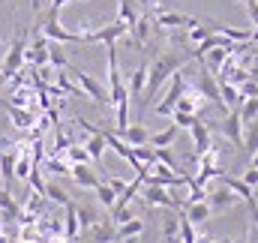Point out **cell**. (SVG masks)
<instances>
[{"mask_svg": "<svg viewBox=\"0 0 258 243\" xmlns=\"http://www.w3.org/2000/svg\"><path fill=\"white\" fill-rule=\"evenodd\" d=\"M177 228H180V213H165L162 216V237L177 240Z\"/></svg>", "mask_w": 258, "mask_h": 243, "instance_id": "obj_32", "label": "cell"}, {"mask_svg": "<svg viewBox=\"0 0 258 243\" xmlns=\"http://www.w3.org/2000/svg\"><path fill=\"white\" fill-rule=\"evenodd\" d=\"M84 150H87L90 162H96V165L102 162V153H105V135H102V129H96V132H90V135H87Z\"/></svg>", "mask_w": 258, "mask_h": 243, "instance_id": "obj_20", "label": "cell"}, {"mask_svg": "<svg viewBox=\"0 0 258 243\" xmlns=\"http://www.w3.org/2000/svg\"><path fill=\"white\" fill-rule=\"evenodd\" d=\"M126 33H129V27L123 21H111V24L96 27V30H78L81 42H102V45H117Z\"/></svg>", "mask_w": 258, "mask_h": 243, "instance_id": "obj_3", "label": "cell"}, {"mask_svg": "<svg viewBox=\"0 0 258 243\" xmlns=\"http://www.w3.org/2000/svg\"><path fill=\"white\" fill-rule=\"evenodd\" d=\"M240 198L228 189V186H219V189H213V192H207V204H210V210L213 213H219V210H228V207H234Z\"/></svg>", "mask_w": 258, "mask_h": 243, "instance_id": "obj_11", "label": "cell"}, {"mask_svg": "<svg viewBox=\"0 0 258 243\" xmlns=\"http://www.w3.org/2000/svg\"><path fill=\"white\" fill-rule=\"evenodd\" d=\"M93 192H96V198H99V204H102V207H108V210L114 207V201H117V192H114V189H111L105 180L96 183V189H93Z\"/></svg>", "mask_w": 258, "mask_h": 243, "instance_id": "obj_33", "label": "cell"}, {"mask_svg": "<svg viewBox=\"0 0 258 243\" xmlns=\"http://www.w3.org/2000/svg\"><path fill=\"white\" fill-rule=\"evenodd\" d=\"M6 114H9L12 126L21 129V132H30L33 123H36V111H30V108H18V105H9V102H6Z\"/></svg>", "mask_w": 258, "mask_h": 243, "instance_id": "obj_14", "label": "cell"}, {"mask_svg": "<svg viewBox=\"0 0 258 243\" xmlns=\"http://www.w3.org/2000/svg\"><path fill=\"white\" fill-rule=\"evenodd\" d=\"M39 165H42L48 174H69V162H63L57 153H54V156H48V159H42Z\"/></svg>", "mask_w": 258, "mask_h": 243, "instance_id": "obj_35", "label": "cell"}, {"mask_svg": "<svg viewBox=\"0 0 258 243\" xmlns=\"http://www.w3.org/2000/svg\"><path fill=\"white\" fill-rule=\"evenodd\" d=\"M228 54H231V48H222V45H213V48H210V51H207V54H204L201 60H204V66H207V69H210V72L216 75V72H219V66H222L225 60H228Z\"/></svg>", "mask_w": 258, "mask_h": 243, "instance_id": "obj_24", "label": "cell"}, {"mask_svg": "<svg viewBox=\"0 0 258 243\" xmlns=\"http://www.w3.org/2000/svg\"><path fill=\"white\" fill-rule=\"evenodd\" d=\"M111 243H114V240H111Z\"/></svg>", "mask_w": 258, "mask_h": 243, "instance_id": "obj_51", "label": "cell"}, {"mask_svg": "<svg viewBox=\"0 0 258 243\" xmlns=\"http://www.w3.org/2000/svg\"><path fill=\"white\" fill-rule=\"evenodd\" d=\"M24 48H27V33H18V36L12 39L6 57H3V72H6V78H12L15 72H21V66H24Z\"/></svg>", "mask_w": 258, "mask_h": 243, "instance_id": "obj_6", "label": "cell"}, {"mask_svg": "<svg viewBox=\"0 0 258 243\" xmlns=\"http://www.w3.org/2000/svg\"><path fill=\"white\" fill-rule=\"evenodd\" d=\"M48 66H54V69H66L69 66L66 54L60 51V42H48Z\"/></svg>", "mask_w": 258, "mask_h": 243, "instance_id": "obj_36", "label": "cell"}, {"mask_svg": "<svg viewBox=\"0 0 258 243\" xmlns=\"http://www.w3.org/2000/svg\"><path fill=\"white\" fill-rule=\"evenodd\" d=\"M141 234H144V222L138 216H132L123 225H114V240H120V243H138Z\"/></svg>", "mask_w": 258, "mask_h": 243, "instance_id": "obj_13", "label": "cell"}, {"mask_svg": "<svg viewBox=\"0 0 258 243\" xmlns=\"http://www.w3.org/2000/svg\"><path fill=\"white\" fill-rule=\"evenodd\" d=\"M168 243H174V240H168Z\"/></svg>", "mask_w": 258, "mask_h": 243, "instance_id": "obj_49", "label": "cell"}, {"mask_svg": "<svg viewBox=\"0 0 258 243\" xmlns=\"http://www.w3.org/2000/svg\"><path fill=\"white\" fill-rule=\"evenodd\" d=\"M42 195H45V201H54V204H60V207H66L72 198L66 195V189L60 186V183H45V189H42Z\"/></svg>", "mask_w": 258, "mask_h": 243, "instance_id": "obj_27", "label": "cell"}, {"mask_svg": "<svg viewBox=\"0 0 258 243\" xmlns=\"http://www.w3.org/2000/svg\"><path fill=\"white\" fill-rule=\"evenodd\" d=\"M132 216H135V213L129 210V204L126 207H111V222H114V225H123V222H129Z\"/></svg>", "mask_w": 258, "mask_h": 243, "instance_id": "obj_39", "label": "cell"}, {"mask_svg": "<svg viewBox=\"0 0 258 243\" xmlns=\"http://www.w3.org/2000/svg\"><path fill=\"white\" fill-rule=\"evenodd\" d=\"M30 6H33V9H39V6H42V3H39V0H30Z\"/></svg>", "mask_w": 258, "mask_h": 243, "instance_id": "obj_46", "label": "cell"}, {"mask_svg": "<svg viewBox=\"0 0 258 243\" xmlns=\"http://www.w3.org/2000/svg\"><path fill=\"white\" fill-rule=\"evenodd\" d=\"M243 6H246V12H249L252 27H258V0H243Z\"/></svg>", "mask_w": 258, "mask_h": 243, "instance_id": "obj_41", "label": "cell"}, {"mask_svg": "<svg viewBox=\"0 0 258 243\" xmlns=\"http://www.w3.org/2000/svg\"><path fill=\"white\" fill-rule=\"evenodd\" d=\"M66 69L72 72V78L78 81V87H81V93H84V96H90V99H93V102H99V105H108V87H102L93 75H87L84 69H78V66H72V63H69Z\"/></svg>", "mask_w": 258, "mask_h": 243, "instance_id": "obj_4", "label": "cell"}, {"mask_svg": "<svg viewBox=\"0 0 258 243\" xmlns=\"http://www.w3.org/2000/svg\"><path fill=\"white\" fill-rule=\"evenodd\" d=\"M237 114H240L243 126H246V123H252V120H258V96H246V99L240 102Z\"/></svg>", "mask_w": 258, "mask_h": 243, "instance_id": "obj_30", "label": "cell"}, {"mask_svg": "<svg viewBox=\"0 0 258 243\" xmlns=\"http://www.w3.org/2000/svg\"><path fill=\"white\" fill-rule=\"evenodd\" d=\"M195 117L198 114H186V111H171V123L177 126V129H189L195 123Z\"/></svg>", "mask_w": 258, "mask_h": 243, "instance_id": "obj_38", "label": "cell"}, {"mask_svg": "<svg viewBox=\"0 0 258 243\" xmlns=\"http://www.w3.org/2000/svg\"><path fill=\"white\" fill-rule=\"evenodd\" d=\"M42 30V36L48 39V42H81V36H78V30H66L60 27V21H57V15H48V21L39 27Z\"/></svg>", "mask_w": 258, "mask_h": 243, "instance_id": "obj_8", "label": "cell"}, {"mask_svg": "<svg viewBox=\"0 0 258 243\" xmlns=\"http://www.w3.org/2000/svg\"><path fill=\"white\" fill-rule=\"evenodd\" d=\"M141 201L150 204V207H165V210H177V207H180V204L174 201V195H171L165 186H156V183H144Z\"/></svg>", "mask_w": 258, "mask_h": 243, "instance_id": "obj_7", "label": "cell"}, {"mask_svg": "<svg viewBox=\"0 0 258 243\" xmlns=\"http://www.w3.org/2000/svg\"><path fill=\"white\" fill-rule=\"evenodd\" d=\"M240 180L246 183V186H252V189H258V168H255V165H249V168L243 171V177H240Z\"/></svg>", "mask_w": 258, "mask_h": 243, "instance_id": "obj_40", "label": "cell"}, {"mask_svg": "<svg viewBox=\"0 0 258 243\" xmlns=\"http://www.w3.org/2000/svg\"><path fill=\"white\" fill-rule=\"evenodd\" d=\"M219 180H222V186H228L240 201H246L249 207H255V189H252V186H246L240 177H231V174H222Z\"/></svg>", "mask_w": 258, "mask_h": 243, "instance_id": "obj_17", "label": "cell"}, {"mask_svg": "<svg viewBox=\"0 0 258 243\" xmlns=\"http://www.w3.org/2000/svg\"><path fill=\"white\" fill-rule=\"evenodd\" d=\"M195 90L207 99V102H216L219 108H222V102H219V81H216V75L207 69V66H201V72H198V81L192 84Z\"/></svg>", "mask_w": 258, "mask_h": 243, "instance_id": "obj_9", "label": "cell"}, {"mask_svg": "<svg viewBox=\"0 0 258 243\" xmlns=\"http://www.w3.org/2000/svg\"><path fill=\"white\" fill-rule=\"evenodd\" d=\"M18 213H21L18 210V201L9 195V186H3L0 189V216L3 219H18Z\"/></svg>", "mask_w": 258, "mask_h": 243, "instance_id": "obj_26", "label": "cell"}, {"mask_svg": "<svg viewBox=\"0 0 258 243\" xmlns=\"http://www.w3.org/2000/svg\"><path fill=\"white\" fill-rule=\"evenodd\" d=\"M66 3H81V0H51V12L48 15H57L60 18V9H63Z\"/></svg>", "mask_w": 258, "mask_h": 243, "instance_id": "obj_42", "label": "cell"}, {"mask_svg": "<svg viewBox=\"0 0 258 243\" xmlns=\"http://www.w3.org/2000/svg\"><path fill=\"white\" fill-rule=\"evenodd\" d=\"M81 234V228H78V216H75V204L69 201L66 204V222H63V237L66 240H75Z\"/></svg>", "mask_w": 258, "mask_h": 243, "instance_id": "obj_28", "label": "cell"}, {"mask_svg": "<svg viewBox=\"0 0 258 243\" xmlns=\"http://www.w3.org/2000/svg\"><path fill=\"white\" fill-rule=\"evenodd\" d=\"M105 183H108V186H111V189H114L117 195H120V192L126 189V180H120V177H105Z\"/></svg>", "mask_w": 258, "mask_h": 243, "instance_id": "obj_43", "label": "cell"}, {"mask_svg": "<svg viewBox=\"0 0 258 243\" xmlns=\"http://www.w3.org/2000/svg\"><path fill=\"white\" fill-rule=\"evenodd\" d=\"M87 231H90V243H111L114 240V222L111 219H99Z\"/></svg>", "mask_w": 258, "mask_h": 243, "instance_id": "obj_22", "label": "cell"}, {"mask_svg": "<svg viewBox=\"0 0 258 243\" xmlns=\"http://www.w3.org/2000/svg\"><path fill=\"white\" fill-rule=\"evenodd\" d=\"M0 51H3V45H0Z\"/></svg>", "mask_w": 258, "mask_h": 243, "instance_id": "obj_47", "label": "cell"}, {"mask_svg": "<svg viewBox=\"0 0 258 243\" xmlns=\"http://www.w3.org/2000/svg\"><path fill=\"white\" fill-rule=\"evenodd\" d=\"M147 66H150V63L141 60L138 66H135V72L129 75V81H126L129 99H141V93H144V84H147Z\"/></svg>", "mask_w": 258, "mask_h": 243, "instance_id": "obj_16", "label": "cell"}, {"mask_svg": "<svg viewBox=\"0 0 258 243\" xmlns=\"http://www.w3.org/2000/svg\"><path fill=\"white\" fill-rule=\"evenodd\" d=\"M6 81H9V78H6V72H3V69H0V87H3V84H6Z\"/></svg>", "mask_w": 258, "mask_h": 243, "instance_id": "obj_44", "label": "cell"}, {"mask_svg": "<svg viewBox=\"0 0 258 243\" xmlns=\"http://www.w3.org/2000/svg\"><path fill=\"white\" fill-rule=\"evenodd\" d=\"M249 165H255V168H258V150L252 153V162H249Z\"/></svg>", "mask_w": 258, "mask_h": 243, "instance_id": "obj_45", "label": "cell"}, {"mask_svg": "<svg viewBox=\"0 0 258 243\" xmlns=\"http://www.w3.org/2000/svg\"><path fill=\"white\" fill-rule=\"evenodd\" d=\"M243 150L246 153H255L258 150V120L243 126Z\"/></svg>", "mask_w": 258, "mask_h": 243, "instance_id": "obj_34", "label": "cell"}, {"mask_svg": "<svg viewBox=\"0 0 258 243\" xmlns=\"http://www.w3.org/2000/svg\"><path fill=\"white\" fill-rule=\"evenodd\" d=\"M39 3H42V0H39Z\"/></svg>", "mask_w": 258, "mask_h": 243, "instance_id": "obj_50", "label": "cell"}, {"mask_svg": "<svg viewBox=\"0 0 258 243\" xmlns=\"http://www.w3.org/2000/svg\"><path fill=\"white\" fill-rule=\"evenodd\" d=\"M183 216L192 222V225H201V222H207L210 216H213V210H210V204H207V198L204 201H192V204H183Z\"/></svg>", "mask_w": 258, "mask_h": 243, "instance_id": "obj_19", "label": "cell"}, {"mask_svg": "<svg viewBox=\"0 0 258 243\" xmlns=\"http://www.w3.org/2000/svg\"><path fill=\"white\" fill-rule=\"evenodd\" d=\"M15 156L18 153H0V177L6 186L15 180Z\"/></svg>", "mask_w": 258, "mask_h": 243, "instance_id": "obj_31", "label": "cell"}, {"mask_svg": "<svg viewBox=\"0 0 258 243\" xmlns=\"http://www.w3.org/2000/svg\"><path fill=\"white\" fill-rule=\"evenodd\" d=\"M222 135H225L234 147H243V120H240L237 108H231V111L225 114V120H222Z\"/></svg>", "mask_w": 258, "mask_h": 243, "instance_id": "obj_10", "label": "cell"}, {"mask_svg": "<svg viewBox=\"0 0 258 243\" xmlns=\"http://www.w3.org/2000/svg\"><path fill=\"white\" fill-rule=\"evenodd\" d=\"M141 9H138V0H117V21H123L129 30L135 27Z\"/></svg>", "mask_w": 258, "mask_h": 243, "instance_id": "obj_23", "label": "cell"}, {"mask_svg": "<svg viewBox=\"0 0 258 243\" xmlns=\"http://www.w3.org/2000/svg\"><path fill=\"white\" fill-rule=\"evenodd\" d=\"M186 87H189V78L183 75V69H177L171 78H168V93L156 102V108H153V114L156 117H168L171 111H174V105H177V99L186 93Z\"/></svg>", "mask_w": 258, "mask_h": 243, "instance_id": "obj_2", "label": "cell"}, {"mask_svg": "<svg viewBox=\"0 0 258 243\" xmlns=\"http://www.w3.org/2000/svg\"><path fill=\"white\" fill-rule=\"evenodd\" d=\"M66 162L69 165H78V162H90V156H87V150H84V144H69L66 147Z\"/></svg>", "mask_w": 258, "mask_h": 243, "instance_id": "obj_37", "label": "cell"}, {"mask_svg": "<svg viewBox=\"0 0 258 243\" xmlns=\"http://www.w3.org/2000/svg\"><path fill=\"white\" fill-rule=\"evenodd\" d=\"M75 216H78V228L81 231H87L93 222H99V216H96V210L90 204H75Z\"/></svg>", "mask_w": 258, "mask_h": 243, "instance_id": "obj_29", "label": "cell"}, {"mask_svg": "<svg viewBox=\"0 0 258 243\" xmlns=\"http://www.w3.org/2000/svg\"><path fill=\"white\" fill-rule=\"evenodd\" d=\"M189 132H192V147H195L192 153L195 156H201V153L213 144V138H210V126L201 120V117H195V123L189 126Z\"/></svg>", "mask_w": 258, "mask_h": 243, "instance_id": "obj_12", "label": "cell"}, {"mask_svg": "<svg viewBox=\"0 0 258 243\" xmlns=\"http://www.w3.org/2000/svg\"><path fill=\"white\" fill-rule=\"evenodd\" d=\"M186 57H189V54L165 51V54H159L156 60L147 66V84H144V93H141V111H144V108H150V105H153V99H156V93L162 90V84H165L177 69H183V66H186Z\"/></svg>", "mask_w": 258, "mask_h": 243, "instance_id": "obj_1", "label": "cell"}, {"mask_svg": "<svg viewBox=\"0 0 258 243\" xmlns=\"http://www.w3.org/2000/svg\"><path fill=\"white\" fill-rule=\"evenodd\" d=\"M216 81H219V78H216ZM219 102H222V108H225V111L240 108V102H243L240 87H237V84H228V81H219Z\"/></svg>", "mask_w": 258, "mask_h": 243, "instance_id": "obj_18", "label": "cell"}, {"mask_svg": "<svg viewBox=\"0 0 258 243\" xmlns=\"http://www.w3.org/2000/svg\"><path fill=\"white\" fill-rule=\"evenodd\" d=\"M177 132H180V129L171 123V126H165L162 132H150V141H147V144H150V147H171V144L177 141Z\"/></svg>", "mask_w": 258, "mask_h": 243, "instance_id": "obj_25", "label": "cell"}, {"mask_svg": "<svg viewBox=\"0 0 258 243\" xmlns=\"http://www.w3.org/2000/svg\"><path fill=\"white\" fill-rule=\"evenodd\" d=\"M255 81H258V75H255Z\"/></svg>", "mask_w": 258, "mask_h": 243, "instance_id": "obj_48", "label": "cell"}, {"mask_svg": "<svg viewBox=\"0 0 258 243\" xmlns=\"http://www.w3.org/2000/svg\"><path fill=\"white\" fill-rule=\"evenodd\" d=\"M69 177L78 183L81 189H96V183H99L96 171L90 168V162H78V165H69Z\"/></svg>", "mask_w": 258, "mask_h": 243, "instance_id": "obj_15", "label": "cell"}, {"mask_svg": "<svg viewBox=\"0 0 258 243\" xmlns=\"http://www.w3.org/2000/svg\"><path fill=\"white\" fill-rule=\"evenodd\" d=\"M150 21L159 27V30H180V27H195L198 18L192 15H183V12H168V9H156L150 15Z\"/></svg>", "mask_w": 258, "mask_h": 243, "instance_id": "obj_5", "label": "cell"}, {"mask_svg": "<svg viewBox=\"0 0 258 243\" xmlns=\"http://www.w3.org/2000/svg\"><path fill=\"white\" fill-rule=\"evenodd\" d=\"M120 138L126 141L129 147H138V144H147V141H150V132H147L144 123H129L126 129L120 132Z\"/></svg>", "mask_w": 258, "mask_h": 243, "instance_id": "obj_21", "label": "cell"}]
</instances>
